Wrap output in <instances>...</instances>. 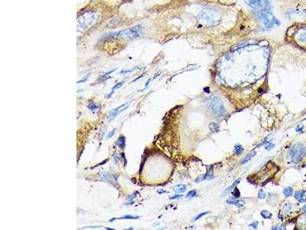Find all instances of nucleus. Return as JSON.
Returning <instances> with one entry per match:
<instances>
[{"label":"nucleus","instance_id":"e433bc0d","mask_svg":"<svg viewBox=\"0 0 306 230\" xmlns=\"http://www.w3.org/2000/svg\"><path fill=\"white\" fill-rule=\"evenodd\" d=\"M100 227H101L100 226H85V227H84V228H82V229H94V228H100Z\"/></svg>","mask_w":306,"mask_h":230},{"label":"nucleus","instance_id":"473e14b6","mask_svg":"<svg viewBox=\"0 0 306 230\" xmlns=\"http://www.w3.org/2000/svg\"><path fill=\"white\" fill-rule=\"evenodd\" d=\"M182 196L181 195H175V196H170L169 197V199L170 200H175V199H179V198H181Z\"/></svg>","mask_w":306,"mask_h":230},{"label":"nucleus","instance_id":"58836bf2","mask_svg":"<svg viewBox=\"0 0 306 230\" xmlns=\"http://www.w3.org/2000/svg\"><path fill=\"white\" fill-rule=\"evenodd\" d=\"M150 81H151V79H149V80H148V81L145 83V88H144V89H145L146 87H148V85H149V84L150 83Z\"/></svg>","mask_w":306,"mask_h":230},{"label":"nucleus","instance_id":"a19ab883","mask_svg":"<svg viewBox=\"0 0 306 230\" xmlns=\"http://www.w3.org/2000/svg\"><path fill=\"white\" fill-rule=\"evenodd\" d=\"M105 229H106L108 230H113V229H111V228H105Z\"/></svg>","mask_w":306,"mask_h":230},{"label":"nucleus","instance_id":"4c0bfd02","mask_svg":"<svg viewBox=\"0 0 306 230\" xmlns=\"http://www.w3.org/2000/svg\"><path fill=\"white\" fill-rule=\"evenodd\" d=\"M114 93V91H112V92H111V94H109L108 95H106V99H110V98H111V96L113 95V94Z\"/></svg>","mask_w":306,"mask_h":230},{"label":"nucleus","instance_id":"c9c22d12","mask_svg":"<svg viewBox=\"0 0 306 230\" xmlns=\"http://www.w3.org/2000/svg\"><path fill=\"white\" fill-rule=\"evenodd\" d=\"M257 225H258V222H254L251 223V224L250 225V226H253L254 229H256L257 228Z\"/></svg>","mask_w":306,"mask_h":230},{"label":"nucleus","instance_id":"f03ea898","mask_svg":"<svg viewBox=\"0 0 306 230\" xmlns=\"http://www.w3.org/2000/svg\"><path fill=\"white\" fill-rule=\"evenodd\" d=\"M220 19V13L212 9H203L197 15V20L204 26H213L219 23Z\"/></svg>","mask_w":306,"mask_h":230},{"label":"nucleus","instance_id":"20e7f679","mask_svg":"<svg viewBox=\"0 0 306 230\" xmlns=\"http://www.w3.org/2000/svg\"><path fill=\"white\" fill-rule=\"evenodd\" d=\"M142 28L141 25H136L129 29L121 30L116 32H111L106 35V38H135L142 33Z\"/></svg>","mask_w":306,"mask_h":230},{"label":"nucleus","instance_id":"5701e85b","mask_svg":"<svg viewBox=\"0 0 306 230\" xmlns=\"http://www.w3.org/2000/svg\"><path fill=\"white\" fill-rule=\"evenodd\" d=\"M209 128H210V130H211L212 132H216L217 130L219 129V126H218V124H217V123L212 122V123H210L209 124Z\"/></svg>","mask_w":306,"mask_h":230},{"label":"nucleus","instance_id":"4be33fe9","mask_svg":"<svg viewBox=\"0 0 306 230\" xmlns=\"http://www.w3.org/2000/svg\"><path fill=\"white\" fill-rule=\"evenodd\" d=\"M87 108L90 111H94L96 110L99 109V106L97 104H95L94 102L92 101V102H90V103L87 105Z\"/></svg>","mask_w":306,"mask_h":230},{"label":"nucleus","instance_id":"7ed1b4c3","mask_svg":"<svg viewBox=\"0 0 306 230\" xmlns=\"http://www.w3.org/2000/svg\"><path fill=\"white\" fill-rule=\"evenodd\" d=\"M207 107L217 117H224L226 114L225 107L223 104L221 99L217 96H212L209 98L206 103Z\"/></svg>","mask_w":306,"mask_h":230},{"label":"nucleus","instance_id":"423d86ee","mask_svg":"<svg viewBox=\"0 0 306 230\" xmlns=\"http://www.w3.org/2000/svg\"><path fill=\"white\" fill-rule=\"evenodd\" d=\"M256 15L259 20L262 22L263 25L267 28H271L274 26V25H279V22L277 20V18L274 17V15L270 12V10L257 12Z\"/></svg>","mask_w":306,"mask_h":230},{"label":"nucleus","instance_id":"9d476101","mask_svg":"<svg viewBox=\"0 0 306 230\" xmlns=\"http://www.w3.org/2000/svg\"><path fill=\"white\" fill-rule=\"evenodd\" d=\"M213 177H214V172H213V170H212V167H211L210 170H208L206 174L200 176L199 177H197V179H196V180H195V183H201V182H202L204 180H208V179H212Z\"/></svg>","mask_w":306,"mask_h":230},{"label":"nucleus","instance_id":"cd10ccee","mask_svg":"<svg viewBox=\"0 0 306 230\" xmlns=\"http://www.w3.org/2000/svg\"><path fill=\"white\" fill-rule=\"evenodd\" d=\"M196 195H197V191L195 189H194V190L190 191L189 193L187 194L186 196H187V198H192V197H194Z\"/></svg>","mask_w":306,"mask_h":230},{"label":"nucleus","instance_id":"72a5a7b5","mask_svg":"<svg viewBox=\"0 0 306 230\" xmlns=\"http://www.w3.org/2000/svg\"><path fill=\"white\" fill-rule=\"evenodd\" d=\"M303 130V125L302 124H299L297 127H296V131L300 132Z\"/></svg>","mask_w":306,"mask_h":230},{"label":"nucleus","instance_id":"4468645a","mask_svg":"<svg viewBox=\"0 0 306 230\" xmlns=\"http://www.w3.org/2000/svg\"><path fill=\"white\" fill-rule=\"evenodd\" d=\"M256 155V152L255 151V150H252L250 153H249L248 154L242 159V161H241V164H243V163H246V162H248V161H250V159H252Z\"/></svg>","mask_w":306,"mask_h":230},{"label":"nucleus","instance_id":"1a4fd4ad","mask_svg":"<svg viewBox=\"0 0 306 230\" xmlns=\"http://www.w3.org/2000/svg\"><path fill=\"white\" fill-rule=\"evenodd\" d=\"M99 176H100V179L103 181L106 182V183H110L113 185L116 184V176H114L111 173H106L105 172H101L99 173Z\"/></svg>","mask_w":306,"mask_h":230},{"label":"nucleus","instance_id":"7c9ffc66","mask_svg":"<svg viewBox=\"0 0 306 230\" xmlns=\"http://www.w3.org/2000/svg\"><path fill=\"white\" fill-rule=\"evenodd\" d=\"M115 131H116V129H113V130H111L109 133H108V135H107V139H110V138H111V137L114 135Z\"/></svg>","mask_w":306,"mask_h":230},{"label":"nucleus","instance_id":"6e6552de","mask_svg":"<svg viewBox=\"0 0 306 230\" xmlns=\"http://www.w3.org/2000/svg\"><path fill=\"white\" fill-rule=\"evenodd\" d=\"M129 104H123L122 105L117 107L116 108H115V109H113L109 114V119H108L109 121L113 120L120 113H122L123 111L126 110L127 108L129 107Z\"/></svg>","mask_w":306,"mask_h":230},{"label":"nucleus","instance_id":"aec40b11","mask_svg":"<svg viewBox=\"0 0 306 230\" xmlns=\"http://www.w3.org/2000/svg\"><path fill=\"white\" fill-rule=\"evenodd\" d=\"M298 39L299 41L306 43V29H302V31H301V33L298 35Z\"/></svg>","mask_w":306,"mask_h":230},{"label":"nucleus","instance_id":"f3484780","mask_svg":"<svg viewBox=\"0 0 306 230\" xmlns=\"http://www.w3.org/2000/svg\"><path fill=\"white\" fill-rule=\"evenodd\" d=\"M137 194H138V192L136 191V192H135V193H133L132 194L129 195L128 197H127V200H126V202H125V205H130V204L134 203L133 200L135 199V198L136 197V195H137Z\"/></svg>","mask_w":306,"mask_h":230},{"label":"nucleus","instance_id":"a211bd4d","mask_svg":"<svg viewBox=\"0 0 306 230\" xmlns=\"http://www.w3.org/2000/svg\"><path fill=\"white\" fill-rule=\"evenodd\" d=\"M240 182V179H237V180H235V181L232 183L231 186H230L228 188H227V189L224 191V193H222V196H224V195H226L227 193H229V192L230 191V189H233V188H234L236 186H237V185Z\"/></svg>","mask_w":306,"mask_h":230},{"label":"nucleus","instance_id":"f257e3e1","mask_svg":"<svg viewBox=\"0 0 306 230\" xmlns=\"http://www.w3.org/2000/svg\"><path fill=\"white\" fill-rule=\"evenodd\" d=\"M101 16L98 12L89 10L80 15L77 18V28L81 30H87L97 25Z\"/></svg>","mask_w":306,"mask_h":230},{"label":"nucleus","instance_id":"c756f323","mask_svg":"<svg viewBox=\"0 0 306 230\" xmlns=\"http://www.w3.org/2000/svg\"><path fill=\"white\" fill-rule=\"evenodd\" d=\"M208 213V212H204V213H201V214H199L198 216H197L194 219V221H196V220H197V219H201L202 216H205V215H207Z\"/></svg>","mask_w":306,"mask_h":230},{"label":"nucleus","instance_id":"ddd939ff","mask_svg":"<svg viewBox=\"0 0 306 230\" xmlns=\"http://www.w3.org/2000/svg\"><path fill=\"white\" fill-rule=\"evenodd\" d=\"M116 145L118 146L120 149L124 150L126 146V137L123 135L119 136V138L117 139V141L116 142Z\"/></svg>","mask_w":306,"mask_h":230},{"label":"nucleus","instance_id":"393cba45","mask_svg":"<svg viewBox=\"0 0 306 230\" xmlns=\"http://www.w3.org/2000/svg\"><path fill=\"white\" fill-rule=\"evenodd\" d=\"M266 197V192L263 189L259 190V192H258V198H259V199H261V200H263V199H265Z\"/></svg>","mask_w":306,"mask_h":230},{"label":"nucleus","instance_id":"ea45409f","mask_svg":"<svg viewBox=\"0 0 306 230\" xmlns=\"http://www.w3.org/2000/svg\"><path fill=\"white\" fill-rule=\"evenodd\" d=\"M302 209H303V211H304V212H305V213H306V204H305V206H303Z\"/></svg>","mask_w":306,"mask_h":230},{"label":"nucleus","instance_id":"412c9836","mask_svg":"<svg viewBox=\"0 0 306 230\" xmlns=\"http://www.w3.org/2000/svg\"><path fill=\"white\" fill-rule=\"evenodd\" d=\"M282 193L286 197H289L293 194V189L291 187H286L283 189Z\"/></svg>","mask_w":306,"mask_h":230},{"label":"nucleus","instance_id":"2f4dec72","mask_svg":"<svg viewBox=\"0 0 306 230\" xmlns=\"http://www.w3.org/2000/svg\"><path fill=\"white\" fill-rule=\"evenodd\" d=\"M273 147H274V144H269L268 145V146H266L265 148H266L267 150H272Z\"/></svg>","mask_w":306,"mask_h":230},{"label":"nucleus","instance_id":"b1692460","mask_svg":"<svg viewBox=\"0 0 306 230\" xmlns=\"http://www.w3.org/2000/svg\"><path fill=\"white\" fill-rule=\"evenodd\" d=\"M261 216H262V217L263 219H271V217H272V213H269V212H268V211H263V212H261Z\"/></svg>","mask_w":306,"mask_h":230},{"label":"nucleus","instance_id":"c85d7f7f","mask_svg":"<svg viewBox=\"0 0 306 230\" xmlns=\"http://www.w3.org/2000/svg\"><path fill=\"white\" fill-rule=\"evenodd\" d=\"M135 69H136V68H132V69H125V70H122V71H121V72H119V74H126L130 73V72H133Z\"/></svg>","mask_w":306,"mask_h":230},{"label":"nucleus","instance_id":"0eeeda50","mask_svg":"<svg viewBox=\"0 0 306 230\" xmlns=\"http://www.w3.org/2000/svg\"><path fill=\"white\" fill-rule=\"evenodd\" d=\"M246 2L256 12L270 10L271 9L269 0H246Z\"/></svg>","mask_w":306,"mask_h":230},{"label":"nucleus","instance_id":"a878e982","mask_svg":"<svg viewBox=\"0 0 306 230\" xmlns=\"http://www.w3.org/2000/svg\"><path fill=\"white\" fill-rule=\"evenodd\" d=\"M125 83V81H120V82H118L117 84H116L113 87H112V90L113 91H115V90H117V89H119V88H120L121 87H122L123 85V84Z\"/></svg>","mask_w":306,"mask_h":230},{"label":"nucleus","instance_id":"2eb2a0df","mask_svg":"<svg viewBox=\"0 0 306 230\" xmlns=\"http://www.w3.org/2000/svg\"><path fill=\"white\" fill-rule=\"evenodd\" d=\"M227 203H229V204H231V205H234V206H237V207H240V208L244 206V205H245V202H244V201H243V200H227Z\"/></svg>","mask_w":306,"mask_h":230},{"label":"nucleus","instance_id":"f8f14e48","mask_svg":"<svg viewBox=\"0 0 306 230\" xmlns=\"http://www.w3.org/2000/svg\"><path fill=\"white\" fill-rule=\"evenodd\" d=\"M139 216H132V215H125L124 216L119 217V218H113L109 220L110 222H113L114 220H118V219H139Z\"/></svg>","mask_w":306,"mask_h":230},{"label":"nucleus","instance_id":"9b49d317","mask_svg":"<svg viewBox=\"0 0 306 230\" xmlns=\"http://www.w3.org/2000/svg\"><path fill=\"white\" fill-rule=\"evenodd\" d=\"M295 198L299 202L306 201V190H299L295 193Z\"/></svg>","mask_w":306,"mask_h":230},{"label":"nucleus","instance_id":"39448f33","mask_svg":"<svg viewBox=\"0 0 306 230\" xmlns=\"http://www.w3.org/2000/svg\"><path fill=\"white\" fill-rule=\"evenodd\" d=\"M306 154V149L302 143H296L291 148L289 155L293 163H298L302 160Z\"/></svg>","mask_w":306,"mask_h":230},{"label":"nucleus","instance_id":"dca6fc26","mask_svg":"<svg viewBox=\"0 0 306 230\" xmlns=\"http://www.w3.org/2000/svg\"><path fill=\"white\" fill-rule=\"evenodd\" d=\"M186 189H187V187L185 185H183V184L177 185V186L173 187V190L177 193H182L184 192H185Z\"/></svg>","mask_w":306,"mask_h":230},{"label":"nucleus","instance_id":"6ab92c4d","mask_svg":"<svg viewBox=\"0 0 306 230\" xmlns=\"http://www.w3.org/2000/svg\"><path fill=\"white\" fill-rule=\"evenodd\" d=\"M233 150H234V153H235L236 155H240V154H241V153L243 152L244 149L243 147V146L239 144H237L235 145Z\"/></svg>","mask_w":306,"mask_h":230},{"label":"nucleus","instance_id":"f704fd0d","mask_svg":"<svg viewBox=\"0 0 306 230\" xmlns=\"http://www.w3.org/2000/svg\"><path fill=\"white\" fill-rule=\"evenodd\" d=\"M89 75H90V73H89V74H87V77H85V78H83V79H82L81 81H78L77 83H78V84H79V83H82V82H84V81H86L87 80V78H88V77H89Z\"/></svg>","mask_w":306,"mask_h":230},{"label":"nucleus","instance_id":"bb28decb","mask_svg":"<svg viewBox=\"0 0 306 230\" xmlns=\"http://www.w3.org/2000/svg\"><path fill=\"white\" fill-rule=\"evenodd\" d=\"M232 193H233V195L235 198H238V197L240 196V192L239 191V189L237 188H234L233 189Z\"/></svg>","mask_w":306,"mask_h":230}]
</instances>
